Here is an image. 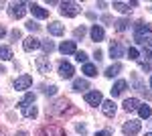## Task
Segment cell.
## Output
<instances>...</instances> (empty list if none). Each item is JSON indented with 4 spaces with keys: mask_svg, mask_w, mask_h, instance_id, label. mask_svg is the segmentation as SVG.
<instances>
[{
    "mask_svg": "<svg viewBox=\"0 0 152 136\" xmlns=\"http://www.w3.org/2000/svg\"><path fill=\"white\" fill-rule=\"evenodd\" d=\"M152 35V29L148 23H136V29H134V41L138 43V45H146L148 43V39H150Z\"/></svg>",
    "mask_w": 152,
    "mask_h": 136,
    "instance_id": "1",
    "label": "cell"
},
{
    "mask_svg": "<svg viewBox=\"0 0 152 136\" xmlns=\"http://www.w3.org/2000/svg\"><path fill=\"white\" fill-rule=\"evenodd\" d=\"M69 108H71V102L67 98H61L53 106H47V114H51V116H61L63 112H67Z\"/></svg>",
    "mask_w": 152,
    "mask_h": 136,
    "instance_id": "2",
    "label": "cell"
},
{
    "mask_svg": "<svg viewBox=\"0 0 152 136\" xmlns=\"http://www.w3.org/2000/svg\"><path fill=\"white\" fill-rule=\"evenodd\" d=\"M59 6H61V8H59L61 14H63V16H69V18L77 16V14L81 12V6H79L77 2H61Z\"/></svg>",
    "mask_w": 152,
    "mask_h": 136,
    "instance_id": "3",
    "label": "cell"
},
{
    "mask_svg": "<svg viewBox=\"0 0 152 136\" xmlns=\"http://www.w3.org/2000/svg\"><path fill=\"white\" fill-rule=\"evenodd\" d=\"M24 12H26V4L24 2H12L10 8H8V14L12 18H23Z\"/></svg>",
    "mask_w": 152,
    "mask_h": 136,
    "instance_id": "4",
    "label": "cell"
},
{
    "mask_svg": "<svg viewBox=\"0 0 152 136\" xmlns=\"http://www.w3.org/2000/svg\"><path fill=\"white\" fill-rule=\"evenodd\" d=\"M31 85H33V77L31 75H20L14 81V90L16 91H24V90H28Z\"/></svg>",
    "mask_w": 152,
    "mask_h": 136,
    "instance_id": "5",
    "label": "cell"
},
{
    "mask_svg": "<svg viewBox=\"0 0 152 136\" xmlns=\"http://www.w3.org/2000/svg\"><path fill=\"white\" fill-rule=\"evenodd\" d=\"M132 83H134L136 91H140V93H144V96H146V100H152V93L146 90V85L142 83V79H140V75H138V73H132Z\"/></svg>",
    "mask_w": 152,
    "mask_h": 136,
    "instance_id": "6",
    "label": "cell"
},
{
    "mask_svg": "<svg viewBox=\"0 0 152 136\" xmlns=\"http://www.w3.org/2000/svg\"><path fill=\"white\" fill-rule=\"evenodd\" d=\"M140 128H142L140 122H136V120H130V122H126V124L122 126V132H124L126 136H134V134H138V132H140Z\"/></svg>",
    "mask_w": 152,
    "mask_h": 136,
    "instance_id": "7",
    "label": "cell"
},
{
    "mask_svg": "<svg viewBox=\"0 0 152 136\" xmlns=\"http://www.w3.org/2000/svg\"><path fill=\"white\" fill-rule=\"evenodd\" d=\"M73 73H75V69H73L71 63H67V61H61V63H59V75H61L63 79H71Z\"/></svg>",
    "mask_w": 152,
    "mask_h": 136,
    "instance_id": "8",
    "label": "cell"
},
{
    "mask_svg": "<svg viewBox=\"0 0 152 136\" xmlns=\"http://www.w3.org/2000/svg\"><path fill=\"white\" fill-rule=\"evenodd\" d=\"M39 136H67V134H65V130L61 126H45Z\"/></svg>",
    "mask_w": 152,
    "mask_h": 136,
    "instance_id": "9",
    "label": "cell"
},
{
    "mask_svg": "<svg viewBox=\"0 0 152 136\" xmlns=\"http://www.w3.org/2000/svg\"><path fill=\"white\" fill-rule=\"evenodd\" d=\"M35 65L37 69H39V73H49L51 71V61H49V57H37V61H35Z\"/></svg>",
    "mask_w": 152,
    "mask_h": 136,
    "instance_id": "10",
    "label": "cell"
},
{
    "mask_svg": "<svg viewBox=\"0 0 152 136\" xmlns=\"http://www.w3.org/2000/svg\"><path fill=\"white\" fill-rule=\"evenodd\" d=\"M28 10L33 12V16H37V18H47L49 16V10H45L41 4H37V2H31L28 4Z\"/></svg>",
    "mask_w": 152,
    "mask_h": 136,
    "instance_id": "11",
    "label": "cell"
},
{
    "mask_svg": "<svg viewBox=\"0 0 152 136\" xmlns=\"http://www.w3.org/2000/svg\"><path fill=\"white\" fill-rule=\"evenodd\" d=\"M85 102L89 104V106H99V104L104 102L102 91H87V93H85Z\"/></svg>",
    "mask_w": 152,
    "mask_h": 136,
    "instance_id": "12",
    "label": "cell"
},
{
    "mask_svg": "<svg viewBox=\"0 0 152 136\" xmlns=\"http://www.w3.org/2000/svg\"><path fill=\"white\" fill-rule=\"evenodd\" d=\"M59 51H61L63 55H75V53H77L75 41H63V43L59 45Z\"/></svg>",
    "mask_w": 152,
    "mask_h": 136,
    "instance_id": "13",
    "label": "cell"
},
{
    "mask_svg": "<svg viewBox=\"0 0 152 136\" xmlns=\"http://www.w3.org/2000/svg\"><path fill=\"white\" fill-rule=\"evenodd\" d=\"M138 2H120V0H114V8H116L118 12H124V14H128V12H132V6H136Z\"/></svg>",
    "mask_w": 152,
    "mask_h": 136,
    "instance_id": "14",
    "label": "cell"
},
{
    "mask_svg": "<svg viewBox=\"0 0 152 136\" xmlns=\"http://www.w3.org/2000/svg\"><path fill=\"white\" fill-rule=\"evenodd\" d=\"M102 112H104L107 118H114V116H116V104H114V100L102 102Z\"/></svg>",
    "mask_w": 152,
    "mask_h": 136,
    "instance_id": "15",
    "label": "cell"
},
{
    "mask_svg": "<svg viewBox=\"0 0 152 136\" xmlns=\"http://www.w3.org/2000/svg\"><path fill=\"white\" fill-rule=\"evenodd\" d=\"M49 35H53V37H61V35H65V26L61 23H57V21H53V23L47 26Z\"/></svg>",
    "mask_w": 152,
    "mask_h": 136,
    "instance_id": "16",
    "label": "cell"
},
{
    "mask_svg": "<svg viewBox=\"0 0 152 136\" xmlns=\"http://www.w3.org/2000/svg\"><path fill=\"white\" fill-rule=\"evenodd\" d=\"M23 47H24V51H35V49L41 47V41L35 39V37H26V39L23 41Z\"/></svg>",
    "mask_w": 152,
    "mask_h": 136,
    "instance_id": "17",
    "label": "cell"
},
{
    "mask_svg": "<svg viewBox=\"0 0 152 136\" xmlns=\"http://www.w3.org/2000/svg\"><path fill=\"white\" fill-rule=\"evenodd\" d=\"M126 87H128V81H124V79L116 81V83H114V87H112V96H114V98L122 96V93L126 91Z\"/></svg>",
    "mask_w": 152,
    "mask_h": 136,
    "instance_id": "18",
    "label": "cell"
},
{
    "mask_svg": "<svg viewBox=\"0 0 152 136\" xmlns=\"http://www.w3.org/2000/svg\"><path fill=\"white\" fill-rule=\"evenodd\" d=\"M89 35H91V41H104V37H105L104 29H102L99 24H94L91 31H89Z\"/></svg>",
    "mask_w": 152,
    "mask_h": 136,
    "instance_id": "19",
    "label": "cell"
},
{
    "mask_svg": "<svg viewBox=\"0 0 152 136\" xmlns=\"http://www.w3.org/2000/svg\"><path fill=\"white\" fill-rule=\"evenodd\" d=\"M110 55H112V59H120V57L124 55V47L120 45V43H112L110 45Z\"/></svg>",
    "mask_w": 152,
    "mask_h": 136,
    "instance_id": "20",
    "label": "cell"
},
{
    "mask_svg": "<svg viewBox=\"0 0 152 136\" xmlns=\"http://www.w3.org/2000/svg\"><path fill=\"white\" fill-rule=\"evenodd\" d=\"M20 112H23L24 118H37V114H39V110H37V106H24V108H20Z\"/></svg>",
    "mask_w": 152,
    "mask_h": 136,
    "instance_id": "21",
    "label": "cell"
},
{
    "mask_svg": "<svg viewBox=\"0 0 152 136\" xmlns=\"http://www.w3.org/2000/svg\"><path fill=\"white\" fill-rule=\"evenodd\" d=\"M138 106H140V102H138L136 98H128V100L124 102V110H126V112H134V110H138Z\"/></svg>",
    "mask_w": 152,
    "mask_h": 136,
    "instance_id": "22",
    "label": "cell"
},
{
    "mask_svg": "<svg viewBox=\"0 0 152 136\" xmlns=\"http://www.w3.org/2000/svg\"><path fill=\"white\" fill-rule=\"evenodd\" d=\"M112 26H114L116 31H120V33H124V31H128V29H130V21H128V18H120V21H116Z\"/></svg>",
    "mask_w": 152,
    "mask_h": 136,
    "instance_id": "23",
    "label": "cell"
},
{
    "mask_svg": "<svg viewBox=\"0 0 152 136\" xmlns=\"http://www.w3.org/2000/svg\"><path fill=\"white\" fill-rule=\"evenodd\" d=\"M89 90V81L87 79H75L73 81V91H85Z\"/></svg>",
    "mask_w": 152,
    "mask_h": 136,
    "instance_id": "24",
    "label": "cell"
},
{
    "mask_svg": "<svg viewBox=\"0 0 152 136\" xmlns=\"http://www.w3.org/2000/svg\"><path fill=\"white\" fill-rule=\"evenodd\" d=\"M81 71L87 75V77H95V75H97V67H95L94 63H83V69H81Z\"/></svg>",
    "mask_w": 152,
    "mask_h": 136,
    "instance_id": "25",
    "label": "cell"
},
{
    "mask_svg": "<svg viewBox=\"0 0 152 136\" xmlns=\"http://www.w3.org/2000/svg\"><path fill=\"white\" fill-rule=\"evenodd\" d=\"M120 71H122V63H114L112 67L105 69V77H116Z\"/></svg>",
    "mask_w": 152,
    "mask_h": 136,
    "instance_id": "26",
    "label": "cell"
},
{
    "mask_svg": "<svg viewBox=\"0 0 152 136\" xmlns=\"http://www.w3.org/2000/svg\"><path fill=\"white\" fill-rule=\"evenodd\" d=\"M31 104H35V93H33V91H28V93H26L16 106H18V108H24V106H31Z\"/></svg>",
    "mask_w": 152,
    "mask_h": 136,
    "instance_id": "27",
    "label": "cell"
},
{
    "mask_svg": "<svg viewBox=\"0 0 152 136\" xmlns=\"http://www.w3.org/2000/svg\"><path fill=\"white\" fill-rule=\"evenodd\" d=\"M138 114H140V118H144V120H148V118L152 116L150 106H146V104H140V106H138Z\"/></svg>",
    "mask_w": 152,
    "mask_h": 136,
    "instance_id": "28",
    "label": "cell"
},
{
    "mask_svg": "<svg viewBox=\"0 0 152 136\" xmlns=\"http://www.w3.org/2000/svg\"><path fill=\"white\" fill-rule=\"evenodd\" d=\"M0 59H2V61H10L12 59L10 47H0Z\"/></svg>",
    "mask_w": 152,
    "mask_h": 136,
    "instance_id": "29",
    "label": "cell"
},
{
    "mask_svg": "<svg viewBox=\"0 0 152 136\" xmlns=\"http://www.w3.org/2000/svg\"><path fill=\"white\" fill-rule=\"evenodd\" d=\"M41 49H43L45 53L51 55V53L55 51V43H53V41H41Z\"/></svg>",
    "mask_w": 152,
    "mask_h": 136,
    "instance_id": "30",
    "label": "cell"
},
{
    "mask_svg": "<svg viewBox=\"0 0 152 136\" xmlns=\"http://www.w3.org/2000/svg\"><path fill=\"white\" fill-rule=\"evenodd\" d=\"M128 57L132 59V61H138V59H140V53H138V49H136V47H130V49H128Z\"/></svg>",
    "mask_w": 152,
    "mask_h": 136,
    "instance_id": "31",
    "label": "cell"
},
{
    "mask_svg": "<svg viewBox=\"0 0 152 136\" xmlns=\"http://www.w3.org/2000/svg\"><path fill=\"white\" fill-rule=\"evenodd\" d=\"M83 35H85V26H77V29L73 31V37H75V41L83 39Z\"/></svg>",
    "mask_w": 152,
    "mask_h": 136,
    "instance_id": "32",
    "label": "cell"
},
{
    "mask_svg": "<svg viewBox=\"0 0 152 136\" xmlns=\"http://www.w3.org/2000/svg\"><path fill=\"white\" fill-rule=\"evenodd\" d=\"M43 93L45 96H55L57 93V87L55 85H43Z\"/></svg>",
    "mask_w": 152,
    "mask_h": 136,
    "instance_id": "33",
    "label": "cell"
},
{
    "mask_svg": "<svg viewBox=\"0 0 152 136\" xmlns=\"http://www.w3.org/2000/svg\"><path fill=\"white\" fill-rule=\"evenodd\" d=\"M24 26H26V29H28V31H33V33H35V31H39V29H41V24H39V23H35V21H28V23L24 24Z\"/></svg>",
    "mask_w": 152,
    "mask_h": 136,
    "instance_id": "34",
    "label": "cell"
},
{
    "mask_svg": "<svg viewBox=\"0 0 152 136\" xmlns=\"http://www.w3.org/2000/svg\"><path fill=\"white\" fill-rule=\"evenodd\" d=\"M75 59H77L79 63H87V55H85L83 51H77V53H75Z\"/></svg>",
    "mask_w": 152,
    "mask_h": 136,
    "instance_id": "35",
    "label": "cell"
},
{
    "mask_svg": "<svg viewBox=\"0 0 152 136\" xmlns=\"http://www.w3.org/2000/svg\"><path fill=\"white\" fill-rule=\"evenodd\" d=\"M140 69L142 71H152V63L150 61H140Z\"/></svg>",
    "mask_w": 152,
    "mask_h": 136,
    "instance_id": "36",
    "label": "cell"
},
{
    "mask_svg": "<svg viewBox=\"0 0 152 136\" xmlns=\"http://www.w3.org/2000/svg\"><path fill=\"white\" fill-rule=\"evenodd\" d=\"M10 39H12V41H18V39H20V31H18V29H14V31L10 33Z\"/></svg>",
    "mask_w": 152,
    "mask_h": 136,
    "instance_id": "37",
    "label": "cell"
},
{
    "mask_svg": "<svg viewBox=\"0 0 152 136\" xmlns=\"http://www.w3.org/2000/svg\"><path fill=\"white\" fill-rule=\"evenodd\" d=\"M75 130H77V132H79V134H85V132H87V128H85V124H77V126H75Z\"/></svg>",
    "mask_w": 152,
    "mask_h": 136,
    "instance_id": "38",
    "label": "cell"
},
{
    "mask_svg": "<svg viewBox=\"0 0 152 136\" xmlns=\"http://www.w3.org/2000/svg\"><path fill=\"white\" fill-rule=\"evenodd\" d=\"M95 136H112L110 130H99V132H95Z\"/></svg>",
    "mask_w": 152,
    "mask_h": 136,
    "instance_id": "39",
    "label": "cell"
},
{
    "mask_svg": "<svg viewBox=\"0 0 152 136\" xmlns=\"http://www.w3.org/2000/svg\"><path fill=\"white\" fill-rule=\"evenodd\" d=\"M94 57H95V59H97V61H102V59H104V57H102V51H99V49H95Z\"/></svg>",
    "mask_w": 152,
    "mask_h": 136,
    "instance_id": "40",
    "label": "cell"
},
{
    "mask_svg": "<svg viewBox=\"0 0 152 136\" xmlns=\"http://www.w3.org/2000/svg\"><path fill=\"white\" fill-rule=\"evenodd\" d=\"M102 21H104V23H110V24L114 23V21H112V18H110V16H107V14H105V16H102Z\"/></svg>",
    "mask_w": 152,
    "mask_h": 136,
    "instance_id": "41",
    "label": "cell"
},
{
    "mask_svg": "<svg viewBox=\"0 0 152 136\" xmlns=\"http://www.w3.org/2000/svg\"><path fill=\"white\" fill-rule=\"evenodd\" d=\"M4 35H6V29H4V26H2V24H0V39H2V37H4Z\"/></svg>",
    "mask_w": 152,
    "mask_h": 136,
    "instance_id": "42",
    "label": "cell"
},
{
    "mask_svg": "<svg viewBox=\"0 0 152 136\" xmlns=\"http://www.w3.org/2000/svg\"><path fill=\"white\" fill-rule=\"evenodd\" d=\"M14 136H28V132H24V130H20V132H16Z\"/></svg>",
    "mask_w": 152,
    "mask_h": 136,
    "instance_id": "43",
    "label": "cell"
},
{
    "mask_svg": "<svg viewBox=\"0 0 152 136\" xmlns=\"http://www.w3.org/2000/svg\"><path fill=\"white\" fill-rule=\"evenodd\" d=\"M0 136H6V130L4 128H0Z\"/></svg>",
    "mask_w": 152,
    "mask_h": 136,
    "instance_id": "44",
    "label": "cell"
},
{
    "mask_svg": "<svg viewBox=\"0 0 152 136\" xmlns=\"http://www.w3.org/2000/svg\"><path fill=\"white\" fill-rule=\"evenodd\" d=\"M144 136H152V132H146V134H144Z\"/></svg>",
    "mask_w": 152,
    "mask_h": 136,
    "instance_id": "45",
    "label": "cell"
},
{
    "mask_svg": "<svg viewBox=\"0 0 152 136\" xmlns=\"http://www.w3.org/2000/svg\"><path fill=\"white\" fill-rule=\"evenodd\" d=\"M150 90H152V77H150Z\"/></svg>",
    "mask_w": 152,
    "mask_h": 136,
    "instance_id": "46",
    "label": "cell"
},
{
    "mask_svg": "<svg viewBox=\"0 0 152 136\" xmlns=\"http://www.w3.org/2000/svg\"><path fill=\"white\" fill-rule=\"evenodd\" d=\"M0 8H2V2H0Z\"/></svg>",
    "mask_w": 152,
    "mask_h": 136,
    "instance_id": "47",
    "label": "cell"
}]
</instances>
